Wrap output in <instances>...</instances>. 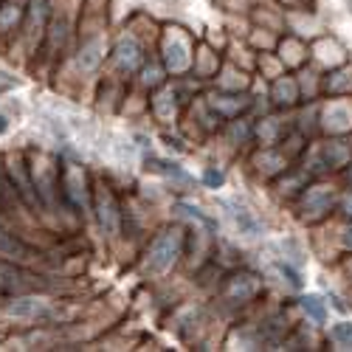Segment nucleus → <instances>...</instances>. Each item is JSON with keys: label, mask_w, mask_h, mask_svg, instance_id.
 <instances>
[{"label": "nucleus", "mask_w": 352, "mask_h": 352, "mask_svg": "<svg viewBox=\"0 0 352 352\" xmlns=\"http://www.w3.org/2000/svg\"><path fill=\"white\" fill-rule=\"evenodd\" d=\"M184 245H186V237H184L181 228H164L153 240V245L146 248L144 271L153 274V276L169 274L175 265H178V259L184 256Z\"/></svg>", "instance_id": "f257e3e1"}, {"label": "nucleus", "mask_w": 352, "mask_h": 352, "mask_svg": "<svg viewBox=\"0 0 352 352\" xmlns=\"http://www.w3.org/2000/svg\"><path fill=\"white\" fill-rule=\"evenodd\" d=\"M6 175H9V184H12V189H14V197H20L23 203L32 212H37V206H40V192H37V186H34V175L28 172V166L23 164V158H9L6 161Z\"/></svg>", "instance_id": "f03ea898"}, {"label": "nucleus", "mask_w": 352, "mask_h": 352, "mask_svg": "<svg viewBox=\"0 0 352 352\" xmlns=\"http://www.w3.org/2000/svg\"><path fill=\"white\" fill-rule=\"evenodd\" d=\"M94 212H96V220H99V228L104 231V237H119V223H122V209H119V200L110 192V186H96V195H94Z\"/></svg>", "instance_id": "7ed1b4c3"}, {"label": "nucleus", "mask_w": 352, "mask_h": 352, "mask_svg": "<svg viewBox=\"0 0 352 352\" xmlns=\"http://www.w3.org/2000/svg\"><path fill=\"white\" fill-rule=\"evenodd\" d=\"M3 310L9 318H17V321H48L54 316V310L45 299L28 296V293H14Z\"/></svg>", "instance_id": "20e7f679"}, {"label": "nucleus", "mask_w": 352, "mask_h": 352, "mask_svg": "<svg viewBox=\"0 0 352 352\" xmlns=\"http://www.w3.org/2000/svg\"><path fill=\"white\" fill-rule=\"evenodd\" d=\"M259 276L248 274V271H240L226 279V287H223V299L226 302H234V305H245L251 299H256L259 293Z\"/></svg>", "instance_id": "39448f33"}, {"label": "nucleus", "mask_w": 352, "mask_h": 352, "mask_svg": "<svg viewBox=\"0 0 352 352\" xmlns=\"http://www.w3.org/2000/svg\"><path fill=\"white\" fill-rule=\"evenodd\" d=\"M164 65L169 74H184L192 68V48L181 34H172L164 43Z\"/></svg>", "instance_id": "423d86ee"}, {"label": "nucleus", "mask_w": 352, "mask_h": 352, "mask_svg": "<svg viewBox=\"0 0 352 352\" xmlns=\"http://www.w3.org/2000/svg\"><path fill=\"white\" fill-rule=\"evenodd\" d=\"M34 285L32 274H25L20 265H14V259H0V290L3 293H25Z\"/></svg>", "instance_id": "0eeeda50"}, {"label": "nucleus", "mask_w": 352, "mask_h": 352, "mask_svg": "<svg viewBox=\"0 0 352 352\" xmlns=\"http://www.w3.org/2000/svg\"><path fill=\"white\" fill-rule=\"evenodd\" d=\"M333 209V189L327 186H305L302 192V212L307 217H321Z\"/></svg>", "instance_id": "6e6552de"}, {"label": "nucleus", "mask_w": 352, "mask_h": 352, "mask_svg": "<svg viewBox=\"0 0 352 352\" xmlns=\"http://www.w3.org/2000/svg\"><path fill=\"white\" fill-rule=\"evenodd\" d=\"M352 161V144L344 138H333L318 150V164L324 169H341Z\"/></svg>", "instance_id": "1a4fd4ad"}, {"label": "nucleus", "mask_w": 352, "mask_h": 352, "mask_svg": "<svg viewBox=\"0 0 352 352\" xmlns=\"http://www.w3.org/2000/svg\"><path fill=\"white\" fill-rule=\"evenodd\" d=\"M144 63V54H141V45L133 40V37H122L119 45H116V65H119L124 74H135Z\"/></svg>", "instance_id": "9d476101"}, {"label": "nucleus", "mask_w": 352, "mask_h": 352, "mask_svg": "<svg viewBox=\"0 0 352 352\" xmlns=\"http://www.w3.org/2000/svg\"><path fill=\"white\" fill-rule=\"evenodd\" d=\"M104 60V40L99 37H91V40H85L82 48H79V68L85 74H94Z\"/></svg>", "instance_id": "9b49d317"}, {"label": "nucleus", "mask_w": 352, "mask_h": 352, "mask_svg": "<svg viewBox=\"0 0 352 352\" xmlns=\"http://www.w3.org/2000/svg\"><path fill=\"white\" fill-rule=\"evenodd\" d=\"M34 251L28 248L20 237H14V234L0 223V256H6V259H14V262H20V259H28Z\"/></svg>", "instance_id": "f8f14e48"}, {"label": "nucleus", "mask_w": 352, "mask_h": 352, "mask_svg": "<svg viewBox=\"0 0 352 352\" xmlns=\"http://www.w3.org/2000/svg\"><path fill=\"white\" fill-rule=\"evenodd\" d=\"M324 119H327L324 127L330 133L344 135V133L352 130V107H346V104H330V110L324 113Z\"/></svg>", "instance_id": "ddd939ff"}, {"label": "nucleus", "mask_w": 352, "mask_h": 352, "mask_svg": "<svg viewBox=\"0 0 352 352\" xmlns=\"http://www.w3.org/2000/svg\"><path fill=\"white\" fill-rule=\"evenodd\" d=\"M228 209H231V220L234 226L240 228V234H245V237H259L262 234V223L243 206H237V203H228Z\"/></svg>", "instance_id": "4468645a"}, {"label": "nucleus", "mask_w": 352, "mask_h": 352, "mask_svg": "<svg viewBox=\"0 0 352 352\" xmlns=\"http://www.w3.org/2000/svg\"><path fill=\"white\" fill-rule=\"evenodd\" d=\"M299 307L305 310V316L310 321H316V324H324L327 321V305L321 302V296H316V293H307V296L299 299Z\"/></svg>", "instance_id": "2eb2a0df"}, {"label": "nucleus", "mask_w": 352, "mask_h": 352, "mask_svg": "<svg viewBox=\"0 0 352 352\" xmlns=\"http://www.w3.org/2000/svg\"><path fill=\"white\" fill-rule=\"evenodd\" d=\"M172 212H175V214H181V217H189V220H197L200 226H206L209 231H217V223H214L209 214H203V212L195 206V203L178 200V203H175V206H172Z\"/></svg>", "instance_id": "dca6fc26"}, {"label": "nucleus", "mask_w": 352, "mask_h": 352, "mask_svg": "<svg viewBox=\"0 0 352 352\" xmlns=\"http://www.w3.org/2000/svg\"><path fill=\"white\" fill-rule=\"evenodd\" d=\"M296 99H299V87H296V82H293L290 76H285V79H279L274 85V102L279 107H287V104H293Z\"/></svg>", "instance_id": "f3484780"}, {"label": "nucleus", "mask_w": 352, "mask_h": 352, "mask_svg": "<svg viewBox=\"0 0 352 352\" xmlns=\"http://www.w3.org/2000/svg\"><path fill=\"white\" fill-rule=\"evenodd\" d=\"M256 169L262 172V175H279V172H285L287 169V161L279 155V153H271V150H265L262 155H256Z\"/></svg>", "instance_id": "a211bd4d"}, {"label": "nucleus", "mask_w": 352, "mask_h": 352, "mask_svg": "<svg viewBox=\"0 0 352 352\" xmlns=\"http://www.w3.org/2000/svg\"><path fill=\"white\" fill-rule=\"evenodd\" d=\"M274 268L279 271V276H282V279H285V282H287L293 290H302V287H305L302 271H299V268H293L287 259H276V262H274Z\"/></svg>", "instance_id": "6ab92c4d"}, {"label": "nucleus", "mask_w": 352, "mask_h": 352, "mask_svg": "<svg viewBox=\"0 0 352 352\" xmlns=\"http://www.w3.org/2000/svg\"><path fill=\"white\" fill-rule=\"evenodd\" d=\"M150 164H153V169L164 172L166 178H175V181H192V178H189V172H186V169H181L178 164H172V161H164V158H150Z\"/></svg>", "instance_id": "aec40b11"}, {"label": "nucleus", "mask_w": 352, "mask_h": 352, "mask_svg": "<svg viewBox=\"0 0 352 352\" xmlns=\"http://www.w3.org/2000/svg\"><path fill=\"white\" fill-rule=\"evenodd\" d=\"M330 338L344 346V349H352V321H338V324L330 327Z\"/></svg>", "instance_id": "412c9836"}, {"label": "nucleus", "mask_w": 352, "mask_h": 352, "mask_svg": "<svg viewBox=\"0 0 352 352\" xmlns=\"http://www.w3.org/2000/svg\"><path fill=\"white\" fill-rule=\"evenodd\" d=\"M240 96H212V107L220 113V110H226L228 116H240V110L245 107V102H237Z\"/></svg>", "instance_id": "4be33fe9"}, {"label": "nucleus", "mask_w": 352, "mask_h": 352, "mask_svg": "<svg viewBox=\"0 0 352 352\" xmlns=\"http://www.w3.org/2000/svg\"><path fill=\"white\" fill-rule=\"evenodd\" d=\"M228 135H231V141L245 144V141H251V135H254V124L245 122V119H237V122L228 127Z\"/></svg>", "instance_id": "5701e85b"}, {"label": "nucleus", "mask_w": 352, "mask_h": 352, "mask_svg": "<svg viewBox=\"0 0 352 352\" xmlns=\"http://www.w3.org/2000/svg\"><path fill=\"white\" fill-rule=\"evenodd\" d=\"M203 184H206L209 189H220L226 184V172L217 169V166H206L203 169Z\"/></svg>", "instance_id": "b1692460"}, {"label": "nucleus", "mask_w": 352, "mask_h": 352, "mask_svg": "<svg viewBox=\"0 0 352 352\" xmlns=\"http://www.w3.org/2000/svg\"><path fill=\"white\" fill-rule=\"evenodd\" d=\"M161 79H164V76H161V71H158V68H153V71H150V68H144V85L155 87V85H161Z\"/></svg>", "instance_id": "393cba45"}, {"label": "nucleus", "mask_w": 352, "mask_h": 352, "mask_svg": "<svg viewBox=\"0 0 352 352\" xmlns=\"http://www.w3.org/2000/svg\"><path fill=\"white\" fill-rule=\"evenodd\" d=\"M341 245H344L346 251H352V226L344 228V234H341Z\"/></svg>", "instance_id": "a878e982"}, {"label": "nucleus", "mask_w": 352, "mask_h": 352, "mask_svg": "<svg viewBox=\"0 0 352 352\" xmlns=\"http://www.w3.org/2000/svg\"><path fill=\"white\" fill-rule=\"evenodd\" d=\"M341 209H344V214H346V217H352V195H346V197H344V206H341Z\"/></svg>", "instance_id": "bb28decb"}, {"label": "nucleus", "mask_w": 352, "mask_h": 352, "mask_svg": "<svg viewBox=\"0 0 352 352\" xmlns=\"http://www.w3.org/2000/svg\"><path fill=\"white\" fill-rule=\"evenodd\" d=\"M3 133H9V119L0 113V135H3Z\"/></svg>", "instance_id": "cd10ccee"}, {"label": "nucleus", "mask_w": 352, "mask_h": 352, "mask_svg": "<svg viewBox=\"0 0 352 352\" xmlns=\"http://www.w3.org/2000/svg\"><path fill=\"white\" fill-rule=\"evenodd\" d=\"M0 82H6V74L3 71H0Z\"/></svg>", "instance_id": "c85d7f7f"}, {"label": "nucleus", "mask_w": 352, "mask_h": 352, "mask_svg": "<svg viewBox=\"0 0 352 352\" xmlns=\"http://www.w3.org/2000/svg\"><path fill=\"white\" fill-rule=\"evenodd\" d=\"M349 274H352V262H349Z\"/></svg>", "instance_id": "c756f323"}]
</instances>
